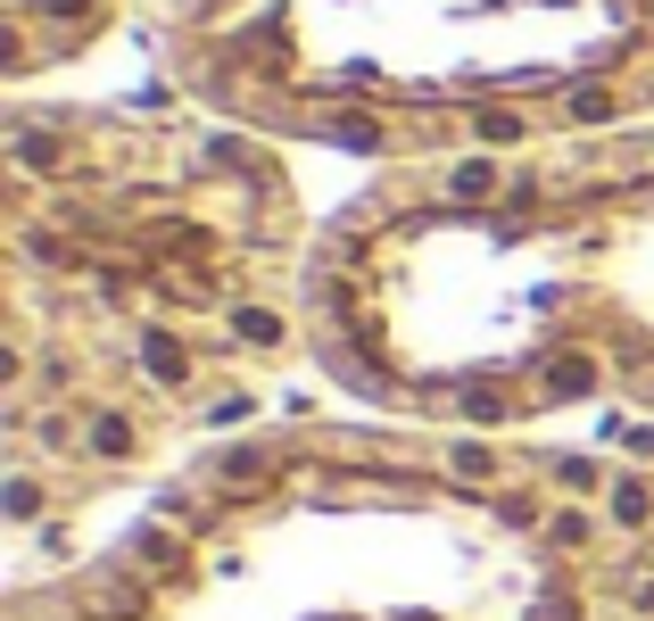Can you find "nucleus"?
I'll return each mask as SVG.
<instances>
[{"instance_id":"1","label":"nucleus","mask_w":654,"mask_h":621,"mask_svg":"<svg viewBox=\"0 0 654 621\" xmlns=\"http://www.w3.org/2000/svg\"><path fill=\"white\" fill-rule=\"evenodd\" d=\"M605 514H613V490H605V506H563V555H555V572L539 580V597H530L523 621H597V588H572L563 572H580V555L597 547V522H605ZM390 621H439V613H390ZM605 621H654V564L638 572V588Z\"/></svg>"}]
</instances>
